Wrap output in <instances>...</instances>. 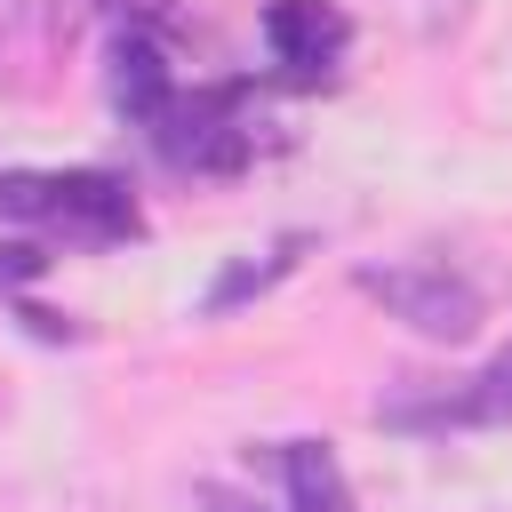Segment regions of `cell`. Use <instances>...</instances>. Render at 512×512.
<instances>
[{
  "label": "cell",
  "mask_w": 512,
  "mask_h": 512,
  "mask_svg": "<svg viewBox=\"0 0 512 512\" xmlns=\"http://www.w3.org/2000/svg\"><path fill=\"white\" fill-rule=\"evenodd\" d=\"M0 216L64 232V240H136V200L104 168H64V176H0Z\"/></svg>",
  "instance_id": "obj_1"
},
{
  "label": "cell",
  "mask_w": 512,
  "mask_h": 512,
  "mask_svg": "<svg viewBox=\"0 0 512 512\" xmlns=\"http://www.w3.org/2000/svg\"><path fill=\"white\" fill-rule=\"evenodd\" d=\"M352 288L360 296H376L392 320H408L416 336H432V344H464L472 328H480V280L464 272V264H448V256H400V264H360L352 272Z\"/></svg>",
  "instance_id": "obj_2"
},
{
  "label": "cell",
  "mask_w": 512,
  "mask_h": 512,
  "mask_svg": "<svg viewBox=\"0 0 512 512\" xmlns=\"http://www.w3.org/2000/svg\"><path fill=\"white\" fill-rule=\"evenodd\" d=\"M384 432H496L512 424V344L456 384H400L376 400Z\"/></svg>",
  "instance_id": "obj_3"
},
{
  "label": "cell",
  "mask_w": 512,
  "mask_h": 512,
  "mask_svg": "<svg viewBox=\"0 0 512 512\" xmlns=\"http://www.w3.org/2000/svg\"><path fill=\"white\" fill-rule=\"evenodd\" d=\"M152 152L184 176H240L248 168V128H240V88H176L168 112L144 128Z\"/></svg>",
  "instance_id": "obj_4"
},
{
  "label": "cell",
  "mask_w": 512,
  "mask_h": 512,
  "mask_svg": "<svg viewBox=\"0 0 512 512\" xmlns=\"http://www.w3.org/2000/svg\"><path fill=\"white\" fill-rule=\"evenodd\" d=\"M264 48H272L280 80H296V88L336 80V64L352 48V16L336 0H272L264 8Z\"/></svg>",
  "instance_id": "obj_5"
},
{
  "label": "cell",
  "mask_w": 512,
  "mask_h": 512,
  "mask_svg": "<svg viewBox=\"0 0 512 512\" xmlns=\"http://www.w3.org/2000/svg\"><path fill=\"white\" fill-rule=\"evenodd\" d=\"M168 96H176V72H168V48L152 40V32H120L112 40V104L136 120V128H152L160 112H168Z\"/></svg>",
  "instance_id": "obj_6"
},
{
  "label": "cell",
  "mask_w": 512,
  "mask_h": 512,
  "mask_svg": "<svg viewBox=\"0 0 512 512\" xmlns=\"http://www.w3.org/2000/svg\"><path fill=\"white\" fill-rule=\"evenodd\" d=\"M280 488H288V512H352V488L328 440H280Z\"/></svg>",
  "instance_id": "obj_7"
},
{
  "label": "cell",
  "mask_w": 512,
  "mask_h": 512,
  "mask_svg": "<svg viewBox=\"0 0 512 512\" xmlns=\"http://www.w3.org/2000/svg\"><path fill=\"white\" fill-rule=\"evenodd\" d=\"M304 248H312V240H304V232H288V240H272L264 256H248V264H232V272H224V280L208 288V312H232V304H248V296H264V288H272L280 272H296V256H304Z\"/></svg>",
  "instance_id": "obj_8"
},
{
  "label": "cell",
  "mask_w": 512,
  "mask_h": 512,
  "mask_svg": "<svg viewBox=\"0 0 512 512\" xmlns=\"http://www.w3.org/2000/svg\"><path fill=\"white\" fill-rule=\"evenodd\" d=\"M200 512H256V504L232 496V488H200Z\"/></svg>",
  "instance_id": "obj_9"
}]
</instances>
